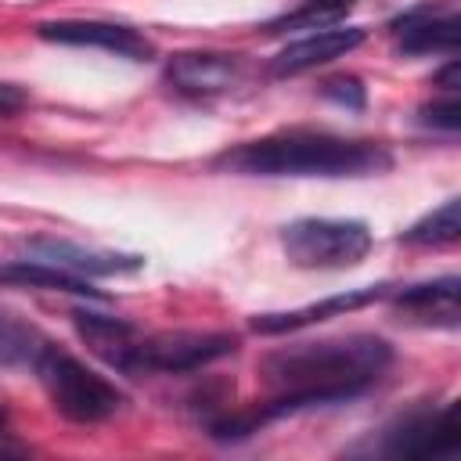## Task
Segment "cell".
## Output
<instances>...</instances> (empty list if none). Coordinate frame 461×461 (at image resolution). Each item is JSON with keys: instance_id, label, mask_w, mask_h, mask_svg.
Returning <instances> with one entry per match:
<instances>
[{"instance_id": "obj_1", "label": "cell", "mask_w": 461, "mask_h": 461, "mask_svg": "<svg viewBox=\"0 0 461 461\" xmlns=\"http://www.w3.org/2000/svg\"><path fill=\"white\" fill-rule=\"evenodd\" d=\"M389 364H393L389 339L371 335V331L288 342L281 349H270L256 364L259 382L270 389V396L241 411L212 414L205 421V432L220 443H238L277 418H288L310 407L357 400L389 371Z\"/></svg>"}, {"instance_id": "obj_2", "label": "cell", "mask_w": 461, "mask_h": 461, "mask_svg": "<svg viewBox=\"0 0 461 461\" xmlns=\"http://www.w3.org/2000/svg\"><path fill=\"white\" fill-rule=\"evenodd\" d=\"M393 166V155L378 140L339 137L328 130H277L212 158V169L238 176H375Z\"/></svg>"}, {"instance_id": "obj_3", "label": "cell", "mask_w": 461, "mask_h": 461, "mask_svg": "<svg viewBox=\"0 0 461 461\" xmlns=\"http://www.w3.org/2000/svg\"><path fill=\"white\" fill-rule=\"evenodd\" d=\"M32 371H36L50 407L76 425L108 421L112 414H119L126 407V393L115 382H108L104 375H97L94 367H86L83 360H76L72 353L50 346V342L36 353Z\"/></svg>"}, {"instance_id": "obj_4", "label": "cell", "mask_w": 461, "mask_h": 461, "mask_svg": "<svg viewBox=\"0 0 461 461\" xmlns=\"http://www.w3.org/2000/svg\"><path fill=\"white\" fill-rule=\"evenodd\" d=\"M238 349V335L234 331H151L130 342L126 357L119 360L115 371L122 375H187V371H202L223 357H230Z\"/></svg>"}, {"instance_id": "obj_5", "label": "cell", "mask_w": 461, "mask_h": 461, "mask_svg": "<svg viewBox=\"0 0 461 461\" xmlns=\"http://www.w3.org/2000/svg\"><path fill=\"white\" fill-rule=\"evenodd\" d=\"M375 238L364 220H292L281 227V249L288 263L303 270H346L371 252Z\"/></svg>"}, {"instance_id": "obj_6", "label": "cell", "mask_w": 461, "mask_h": 461, "mask_svg": "<svg viewBox=\"0 0 461 461\" xmlns=\"http://www.w3.org/2000/svg\"><path fill=\"white\" fill-rule=\"evenodd\" d=\"M457 450H461L457 403H443L439 411L414 407L396 421H389L378 443V454L389 457H454Z\"/></svg>"}, {"instance_id": "obj_7", "label": "cell", "mask_w": 461, "mask_h": 461, "mask_svg": "<svg viewBox=\"0 0 461 461\" xmlns=\"http://www.w3.org/2000/svg\"><path fill=\"white\" fill-rule=\"evenodd\" d=\"M36 36L47 43H65V47H97L126 61H151L155 43L119 22H94V18H61V22H43L36 25Z\"/></svg>"}, {"instance_id": "obj_8", "label": "cell", "mask_w": 461, "mask_h": 461, "mask_svg": "<svg viewBox=\"0 0 461 461\" xmlns=\"http://www.w3.org/2000/svg\"><path fill=\"white\" fill-rule=\"evenodd\" d=\"M22 252L40 259V263H50V267H61L68 274H86V277H112V274H133L144 267V256L137 252H112V249H90V245H79V241H65V238H54V234H36V238H25L22 241Z\"/></svg>"}, {"instance_id": "obj_9", "label": "cell", "mask_w": 461, "mask_h": 461, "mask_svg": "<svg viewBox=\"0 0 461 461\" xmlns=\"http://www.w3.org/2000/svg\"><path fill=\"white\" fill-rule=\"evenodd\" d=\"M245 79V54L180 50L166 61V83L187 97H212Z\"/></svg>"}, {"instance_id": "obj_10", "label": "cell", "mask_w": 461, "mask_h": 461, "mask_svg": "<svg viewBox=\"0 0 461 461\" xmlns=\"http://www.w3.org/2000/svg\"><path fill=\"white\" fill-rule=\"evenodd\" d=\"M400 54H457L461 43V18L454 7L418 4L389 22Z\"/></svg>"}, {"instance_id": "obj_11", "label": "cell", "mask_w": 461, "mask_h": 461, "mask_svg": "<svg viewBox=\"0 0 461 461\" xmlns=\"http://www.w3.org/2000/svg\"><path fill=\"white\" fill-rule=\"evenodd\" d=\"M393 288L389 285H367V288H349L342 295H328L321 303H310V306H299V310H285V313H256L249 321L252 331L259 335H285V331H299V328H310V324H321L328 317H342L349 310H360V306H371L378 299H385Z\"/></svg>"}, {"instance_id": "obj_12", "label": "cell", "mask_w": 461, "mask_h": 461, "mask_svg": "<svg viewBox=\"0 0 461 461\" xmlns=\"http://www.w3.org/2000/svg\"><path fill=\"white\" fill-rule=\"evenodd\" d=\"M364 40H367V29H360V25L310 32V36L288 43L285 50H277L270 58V76H299V72H310L317 65H328V61L357 50Z\"/></svg>"}, {"instance_id": "obj_13", "label": "cell", "mask_w": 461, "mask_h": 461, "mask_svg": "<svg viewBox=\"0 0 461 461\" xmlns=\"http://www.w3.org/2000/svg\"><path fill=\"white\" fill-rule=\"evenodd\" d=\"M457 288L461 277L447 274L436 281H421V285H407L389 292L393 306L400 313H407L418 324H439V328H457Z\"/></svg>"}, {"instance_id": "obj_14", "label": "cell", "mask_w": 461, "mask_h": 461, "mask_svg": "<svg viewBox=\"0 0 461 461\" xmlns=\"http://www.w3.org/2000/svg\"><path fill=\"white\" fill-rule=\"evenodd\" d=\"M0 285H11V288H36V292H65V295H86V299H104V292L90 288L86 277L68 274V270L50 267V263H40V259L0 263Z\"/></svg>"}, {"instance_id": "obj_15", "label": "cell", "mask_w": 461, "mask_h": 461, "mask_svg": "<svg viewBox=\"0 0 461 461\" xmlns=\"http://www.w3.org/2000/svg\"><path fill=\"white\" fill-rule=\"evenodd\" d=\"M72 324H76L79 339H83L108 367H119V360L126 357L130 342L137 339V324H130V321H122V317H112V313L76 310V313H72Z\"/></svg>"}, {"instance_id": "obj_16", "label": "cell", "mask_w": 461, "mask_h": 461, "mask_svg": "<svg viewBox=\"0 0 461 461\" xmlns=\"http://www.w3.org/2000/svg\"><path fill=\"white\" fill-rule=\"evenodd\" d=\"M457 238H461V198H447L439 209H432L400 234L403 245H425V249L454 245Z\"/></svg>"}, {"instance_id": "obj_17", "label": "cell", "mask_w": 461, "mask_h": 461, "mask_svg": "<svg viewBox=\"0 0 461 461\" xmlns=\"http://www.w3.org/2000/svg\"><path fill=\"white\" fill-rule=\"evenodd\" d=\"M353 0H306L299 11H288L281 18H270L263 32H295V29H335L349 14Z\"/></svg>"}, {"instance_id": "obj_18", "label": "cell", "mask_w": 461, "mask_h": 461, "mask_svg": "<svg viewBox=\"0 0 461 461\" xmlns=\"http://www.w3.org/2000/svg\"><path fill=\"white\" fill-rule=\"evenodd\" d=\"M43 346H47V342H43V335H40L32 324H25L22 317L0 310V367L32 364Z\"/></svg>"}, {"instance_id": "obj_19", "label": "cell", "mask_w": 461, "mask_h": 461, "mask_svg": "<svg viewBox=\"0 0 461 461\" xmlns=\"http://www.w3.org/2000/svg\"><path fill=\"white\" fill-rule=\"evenodd\" d=\"M317 90H321L324 101H331V104H339V108H346V112H364V108H367V86H364V79L353 76V72L328 76Z\"/></svg>"}, {"instance_id": "obj_20", "label": "cell", "mask_w": 461, "mask_h": 461, "mask_svg": "<svg viewBox=\"0 0 461 461\" xmlns=\"http://www.w3.org/2000/svg\"><path fill=\"white\" fill-rule=\"evenodd\" d=\"M418 122H421V126H432V130L454 133V130L461 126V101H457V94H447V97H439V101L421 104V108H418Z\"/></svg>"}, {"instance_id": "obj_21", "label": "cell", "mask_w": 461, "mask_h": 461, "mask_svg": "<svg viewBox=\"0 0 461 461\" xmlns=\"http://www.w3.org/2000/svg\"><path fill=\"white\" fill-rule=\"evenodd\" d=\"M25 90L22 86H14V83H0V119H11L14 112H22L25 108Z\"/></svg>"}, {"instance_id": "obj_22", "label": "cell", "mask_w": 461, "mask_h": 461, "mask_svg": "<svg viewBox=\"0 0 461 461\" xmlns=\"http://www.w3.org/2000/svg\"><path fill=\"white\" fill-rule=\"evenodd\" d=\"M432 86H439L443 94H457V90H461V65H457V58H450V61L432 76Z\"/></svg>"}, {"instance_id": "obj_23", "label": "cell", "mask_w": 461, "mask_h": 461, "mask_svg": "<svg viewBox=\"0 0 461 461\" xmlns=\"http://www.w3.org/2000/svg\"><path fill=\"white\" fill-rule=\"evenodd\" d=\"M4 454H25V447H22V443H11V439L0 432V457H4Z\"/></svg>"}, {"instance_id": "obj_24", "label": "cell", "mask_w": 461, "mask_h": 461, "mask_svg": "<svg viewBox=\"0 0 461 461\" xmlns=\"http://www.w3.org/2000/svg\"><path fill=\"white\" fill-rule=\"evenodd\" d=\"M0 425H4V400H0Z\"/></svg>"}]
</instances>
